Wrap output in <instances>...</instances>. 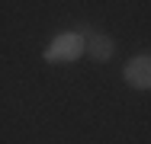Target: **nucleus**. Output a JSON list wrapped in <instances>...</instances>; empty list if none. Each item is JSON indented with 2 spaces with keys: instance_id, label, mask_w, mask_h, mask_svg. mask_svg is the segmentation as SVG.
Wrapping results in <instances>:
<instances>
[{
  "instance_id": "1",
  "label": "nucleus",
  "mask_w": 151,
  "mask_h": 144,
  "mask_svg": "<svg viewBox=\"0 0 151 144\" xmlns=\"http://www.w3.org/2000/svg\"><path fill=\"white\" fill-rule=\"evenodd\" d=\"M81 55H84V38L77 32H58L42 51L45 64H74Z\"/></svg>"
},
{
  "instance_id": "2",
  "label": "nucleus",
  "mask_w": 151,
  "mask_h": 144,
  "mask_svg": "<svg viewBox=\"0 0 151 144\" xmlns=\"http://www.w3.org/2000/svg\"><path fill=\"white\" fill-rule=\"evenodd\" d=\"M122 80L132 86V90H151V58L148 55H135L125 61L122 67Z\"/></svg>"
},
{
  "instance_id": "3",
  "label": "nucleus",
  "mask_w": 151,
  "mask_h": 144,
  "mask_svg": "<svg viewBox=\"0 0 151 144\" xmlns=\"http://www.w3.org/2000/svg\"><path fill=\"white\" fill-rule=\"evenodd\" d=\"M84 55L93 58L96 64L109 61V58L116 55V38H113V35H106V32H93L90 38L84 42Z\"/></svg>"
}]
</instances>
